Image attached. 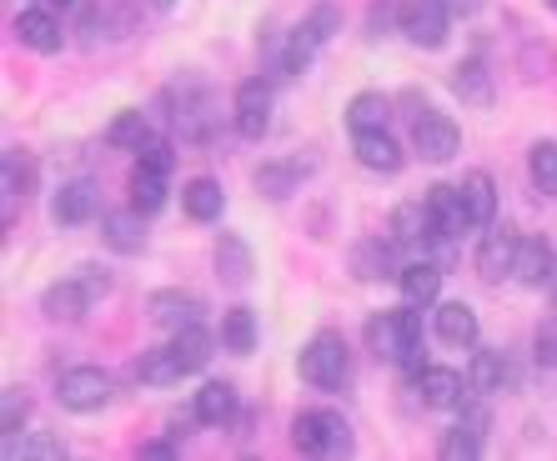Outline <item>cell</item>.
I'll return each instance as SVG.
<instances>
[{
    "mask_svg": "<svg viewBox=\"0 0 557 461\" xmlns=\"http://www.w3.org/2000/svg\"><path fill=\"white\" fill-rule=\"evenodd\" d=\"M106 291H111V276H106V271H96V266H81L76 276H65V282L46 286L40 311H46L51 321H81Z\"/></svg>",
    "mask_w": 557,
    "mask_h": 461,
    "instance_id": "cell-1",
    "label": "cell"
},
{
    "mask_svg": "<svg viewBox=\"0 0 557 461\" xmlns=\"http://www.w3.org/2000/svg\"><path fill=\"white\" fill-rule=\"evenodd\" d=\"M367 346L376 351V361H397L412 351V346H422V316H417V307L407 301L403 311H376L372 321H367Z\"/></svg>",
    "mask_w": 557,
    "mask_h": 461,
    "instance_id": "cell-2",
    "label": "cell"
},
{
    "mask_svg": "<svg viewBox=\"0 0 557 461\" xmlns=\"http://www.w3.org/2000/svg\"><path fill=\"white\" fill-rule=\"evenodd\" d=\"M292 447L307 457H347L351 451V426L337 411H301L292 422Z\"/></svg>",
    "mask_w": 557,
    "mask_h": 461,
    "instance_id": "cell-3",
    "label": "cell"
},
{
    "mask_svg": "<svg viewBox=\"0 0 557 461\" xmlns=\"http://www.w3.org/2000/svg\"><path fill=\"white\" fill-rule=\"evenodd\" d=\"M297 372H301V382L317 386V391H332V386L347 382V341H342V332L311 336L297 357Z\"/></svg>",
    "mask_w": 557,
    "mask_h": 461,
    "instance_id": "cell-4",
    "label": "cell"
},
{
    "mask_svg": "<svg viewBox=\"0 0 557 461\" xmlns=\"http://www.w3.org/2000/svg\"><path fill=\"white\" fill-rule=\"evenodd\" d=\"M403 36L422 51H442L453 36V5L447 0H407L403 5Z\"/></svg>",
    "mask_w": 557,
    "mask_h": 461,
    "instance_id": "cell-5",
    "label": "cell"
},
{
    "mask_svg": "<svg viewBox=\"0 0 557 461\" xmlns=\"http://www.w3.org/2000/svg\"><path fill=\"white\" fill-rule=\"evenodd\" d=\"M412 146L422 151V161L447 166V161L462 151V130H457L453 115H442V111H432V105H422V115L412 121Z\"/></svg>",
    "mask_w": 557,
    "mask_h": 461,
    "instance_id": "cell-6",
    "label": "cell"
},
{
    "mask_svg": "<svg viewBox=\"0 0 557 461\" xmlns=\"http://www.w3.org/2000/svg\"><path fill=\"white\" fill-rule=\"evenodd\" d=\"M111 376L101 372V366H71V372L61 376V386H55V397H61V407L65 411H101L106 401H111Z\"/></svg>",
    "mask_w": 557,
    "mask_h": 461,
    "instance_id": "cell-7",
    "label": "cell"
},
{
    "mask_svg": "<svg viewBox=\"0 0 557 461\" xmlns=\"http://www.w3.org/2000/svg\"><path fill=\"white\" fill-rule=\"evenodd\" d=\"M387 236L403 246V251H428V246L442 236L428 196H422V201H403V205H397V211H392V221H387Z\"/></svg>",
    "mask_w": 557,
    "mask_h": 461,
    "instance_id": "cell-8",
    "label": "cell"
},
{
    "mask_svg": "<svg viewBox=\"0 0 557 461\" xmlns=\"http://www.w3.org/2000/svg\"><path fill=\"white\" fill-rule=\"evenodd\" d=\"M267 130H272V86L261 76H251L236 86V136L261 141Z\"/></svg>",
    "mask_w": 557,
    "mask_h": 461,
    "instance_id": "cell-9",
    "label": "cell"
},
{
    "mask_svg": "<svg viewBox=\"0 0 557 461\" xmlns=\"http://www.w3.org/2000/svg\"><path fill=\"white\" fill-rule=\"evenodd\" d=\"M397 251H403V246L392 241V236L387 241H382V236H367V241L351 246V271H357L362 282H397L407 266Z\"/></svg>",
    "mask_w": 557,
    "mask_h": 461,
    "instance_id": "cell-10",
    "label": "cell"
},
{
    "mask_svg": "<svg viewBox=\"0 0 557 461\" xmlns=\"http://www.w3.org/2000/svg\"><path fill=\"white\" fill-rule=\"evenodd\" d=\"M11 30H15V40L26 46V51H36V55H55L65 46V30H61V21H55L51 11H40V5H30V11H21L11 21Z\"/></svg>",
    "mask_w": 557,
    "mask_h": 461,
    "instance_id": "cell-11",
    "label": "cell"
},
{
    "mask_svg": "<svg viewBox=\"0 0 557 461\" xmlns=\"http://www.w3.org/2000/svg\"><path fill=\"white\" fill-rule=\"evenodd\" d=\"M467 391H472V382H462V372H453V366H428L417 376V397L432 411H457L467 401Z\"/></svg>",
    "mask_w": 557,
    "mask_h": 461,
    "instance_id": "cell-12",
    "label": "cell"
},
{
    "mask_svg": "<svg viewBox=\"0 0 557 461\" xmlns=\"http://www.w3.org/2000/svg\"><path fill=\"white\" fill-rule=\"evenodd\" d=\"M428 205H432V216H437V226H442V236H447V241H457V236H467V230L478 226V221H472V211H467L462 186H447V180L428 186Z\"/></svg>",
    "mask_w": 557,
    "mask_h": 461,
    "instance_id": "cell-13",
    "label": "cell"
},
{
    "mask_svg": "<svg viewBox=\"0 0 557 461\" xmlns=\"http://www.w3.org/2000/svg\"><path fill=\"white\" fill-rule=\"evenodd\" d=\"M101 211V191L91 180H65L61 191L51 196V221L55 226H86Z\"/></svg>",
    "mask_w": 557,
    "mask_h": 461,
    "instance_id": "cell-14",
    "label": "cell"
},
{
    "mask_svg": "<svg viewBox=\"0 0 557 461\" xmlns=\"http://www.w3.org/2000/svg\"><path fill=\"white\" fill-rule=\"evenodd\" d=\"M146 316H151L156 326H166V332H182V326L201 321V296L176 291V286H166V291H151V301H146Z\"/></svg>",
    "mask_w": 557,
    "mask_h": 461,
    "instance_id": "cell-15",
    "label": "cell"
},
{
    "mask_svg": "<svg viewBox=\"0 0 557 461\" xmlns=\"http://www.w3.org/2000/svg\"><path fill=\"white\" fill-rule=\"evenodd\" d=\"M467 382H472V391H482V397H497V391H512V386H518V372H512L507 351L482 346L478 357H472V366H467Z\"/></svg>",
    "mask_w": 557,
    "mask_h": 461,
    "instance_id": "cell-16",
    "label": "cell"
},
{
    "mask_svg": "<svg viewBox=\"0 0 557 461\" xmlns=\"http://www.w3.org/2000/svg\"><path fill=\"white\" fill-rule=\"evenodd\" d=\"M351 151H357V161H362L367 171H382V176H397V171H403V146L387 136V126L351 130Z\"/></svg>",
    "mask_w": 557,
    "mask_h": 461,
    "instance_id": "cell-17",
    "label": "cell"
},
{
    "mask_svg": "<svg viewBox=\"0 0 557 461\" xmlns=\"http://www.w3.org/2000/svg\"><path fill=\"white\" fill-rule=\"evenodd\" d=\"M512 276H518L522 286L557 282V251L543 241V236H522V241H518V261H512Z\"/></svg>",
    "mask_w": 557,
    "mask_h": 461,
    "instance_id": "cell-18",
    "label": "cell"
},
{
    "mask_svg": "<svg viewBox=\"0 0 557 461\" xmlns=\"http://www.w3.org/2000/svg\"><path fill=\"white\" fill-rule=\"evenodd\" d=\"M518 230H487L478 246V271H482V282H503V276H512V261H518Z\"/></svg>",
    "mask_w": 557,
    "mask_h": 461,
    "instance_id": "cell-19",
    "label": "cell"
},
{
    "mask_svg": "<svg viewBox=\"0 0 557 461\" xmlns=\"http://www.w3.org/2000/svg\"><path fill=\"white\" fill-rule=\"evenodd\" d=\"M478 311L467 307V301H442L437 307V341L453 346V351H467V346H478Z\"/></svg>",
    "mask_w": 557,
    "mask_h": 461,
    "instance_id": "cell-20",
    "label": "cell"
},
{
    "mask_svg": "<svg viewBox=\"0 0 557 461\" xmlns=\"http://www.w3.org/2000/svg\"><path fill=\"white\" fill-rule=\"evenodd\" d=\"M101 236L111 251H121V257H136L146 246V211H111V216H101Z\"/></svg>",
    "mask_w": 557,
    "mask_h": 461,
    "instance_id": "cell-21",
    "label": "cell"
},
{
    "mask_svg": "<svg viewBox=\"0 0 557 461\" xmlns=\"http://www.w3.org/2000/svg\"><path fill=\"white\" fill-rule=\"evenodd\" d=\"M453 90L462 96V105H493V71L482 65V55H467L453 65Z\"/></svg>",
    "mask_w": 557,
    "mask_h": 461,
    "instance_id": "cell-22",
    "label": "cell"
},
{
    "mask_svg": "<svg viewBox=\"0 0 557 461\" xmlns=\"http://www.w3.org/2000/svg\"><path fill=\"white\" fill-rule=\"evenodd\" d=\"M397 286H403V301H412V307H432L442 291V266L437 261H407L403 276H397Z\"/></svg>",
    "mask_w": 557,
    "mask_h": 461,
    "instance_id": "cell-23",
    "label": "cell"
},
{
    "mask_svg": "<svg viewBox=\"0 0 557 461\" xmlns=\"http://www.w3.org/2000/svg\"><path fill=\"white\" fill-rule=\"evenodd\" d=\"M171 351H176V361H182V372L196 376L211 361V351H216V336H211L201 321H191V326H182V332L171 336Z\"/></svg>",
    "mask_w": 557,
    "mask_h": 461,
    "instance_id": "cell-24",
    "label": "cell"
},
{
    "mask_svg": "<svg viewBox=\"0 0 557 461\" xmlns=\"http://www.w3.org/2000/svg\"><path fill=\"white\" fill-rule=\"evenodd\" d=\"M191 416L207 426H226L236 416V386L232 382H207L191 401Z\"/></svg>",
    "mask_w": 557,
    "mask_h": 461,
    "instance_id": "cell-25",
    "label": "cell"
},
{
    "mask_svg": "<svg viewBox=\"0 0 557 461\" xmlns=\"http://www.w3.org/2000/svg\"><path fill=\"white\" fill-rule=\"evenodd\" d=\"M81 30H91V36H86L91 46H96V36H131V30H136V11L121 5V0H106V5H91V11H86Z\"/></svg>",
    "mask_w": 557,
    "mask_h": 461,
    "instance_id": "cell-26",
    "label": "cell"
},
{
    "mask_svg": "<svg viewBox=\"0 0 557 461\" xmlns=\"http://www.w3.org/2000/svg\"><path fill=\"white\" fill-rule=\"evenodd\" d=\"M182 205L191 221H221V211H226V196H221V186L211 176H196L182 186Z\"/></svg>",
    "mask_w": 557,
    "mask_h": 461,
    "instance_id": "cell-27",
    "label": "cell"
},
{
    "mask_svg": "<svg viewBox=\"0 0 557 461\" xmlns=\"http://www.w3.org/2000/svg\"><path fill=\"white\" fill-rule=\"evenodd\" d=\"M216 276L226 286H247L251 282V251H247L242 236H232V230L216 241Z\"/></svg>",
    "mask_w": 557,
    "mask_h": 461,
    "instance_id": "cell-28",
    "label": "cell"
},
{
    "mask_svg": "<svg viewBox=\"0 0 557 461\" xmlns=\"http://www.w3.org/2000/svg\"><path fill=\"white\" fill-rule=\"evenodd\" d=\"M392 115V101L382 96V90H357L347 101V126L351 130H382Z\"/></svg>",
    "mask_w": 557,
    "mask_h": 461,
    "instance_id": "cell-29",
    "label": "cell"
},
{
    "mask_svg": "<svg viewBox=\"0 0 557 461\" xmlns=\"http://www.w3.org/2000/svg\"><path fill=\"white\" fill-rule=\"evenodd\" d=\"M136 376H141L146 386H176L182 382V361H176V351L166 346H151V351H141V361H136Z\"/></svg>",
    "mask_w": 557,
    "mask_h": 461,
    "instance_id": "cell-30",
    "label": "cell"
},
{
    "mask_svg": "<svg viewBox=\"0 0 557 461\" xmlns=\"http://www.w3.org/2000/svg\"><path fill=\"white\" fill-rule=\"evenodd\" d=\"M221 346H226V351H236V357L257 351V311H251V307H232V311H226V316H221Z\"/></svg>",
    "mask_w": 557,
    "mask_h": 461,
    "instance_id": "cell-31",
    "label": "cell"
},
{
    "mask_svg": "<svg viewBox=\"0 0 557 461\" xmlns=\"http://www.w3.org/2000/svg\"><path fill=\"white\" fill-rule=\"evenodd\" d=\"M462 196H467V211H472V221L478 226H493L497 216V186L487 171H467L462 176Z\"/></svg>",
    "mask_w": 557,
    "mask_h": 461,
    "instance_id": "cell-32",
    "label": "cell"
},
{
    "mask_svg": "<svg viewBox=\"0 0 557 461\" xmlns=\"http://www.w3.org/2000/svg\"><path fill=\"white\" fill-rule=\"evenodd\" d=\"M131 205L146 211V216H156V211L166 205V171L136 166V176H131Z\"/></svg>",
    "mask_w": 557,
    "mask_h": 461,
    "instance_id": "cell-33",
    "label": "cell"
},
{
    "mask_svg": "<svg viewBox=\"0 0 557 461\" xmlns=\"http://www.w3.org/2000/svg\"><path fill=\"white\" fill-rule=\"evenodd\" d=\"M307 166H311V161H307ZM307 166H301V161H272V166H261L257 171V191H267L272 201H286V196L297 191V176Z\"/></svg>",
    "mask_w": 557,
    "mask_h": 461,
    "instance_id": "cell-34",
    "label": "cell"
},
{
    "mask_svg": "<svg viewBox=\"0 0 557 461\" xmlns=\"http://www.w3.org/2000/svg\"><path fill=\"white\" fill-rule=\"evenodd\" d=\"M151 136L146 126V111H121L111 126H106V146H116V151H136V146Z\"/></svg>",
    "mask_w": 557,
    "mask_h": 461,
    "instance_id": "cell-35",
    "label": "cell"
},
{
    "mask_svg": "<svg viewBox=\"0 0 557 461\" xmlns=\"http://www.w3.org/2000/svg\"><path fill=\"white\" fill-rule=\"evenodd\" d=\"M528 176L543 196H557V141H537L528 151Z\"/></svg>",
    "mask_w": 557,
    "mask_h": 461,
    "instance_id": "cell-36",
    "label": "cell"
},
{
    "mask_svg": "<svg viewBox=\"0 0 557 461\" xmlns=\"http://www.w3.org/2000/svg\"><path fill=\"white\" fill-rule=\"evenodd\" d=\"M301 30H307L317 46H326V40L342 30V5H332V0H322V5H311L307 21H301Z\"/></svg>",
    "mask_w": 557,
    "mask_h": 461,
    "instance_id": "cell-37",
    "label": "cell"
},
{
    "mask_svg": "<svg viewBox=\"0 0 557 461\" xmlns=\"http://www.w3.org/2000/svg\"><path fill=\"white\" fill-rule=\"evenodd\" d=\"M403 5L407 0H372V11H367V40H382L392 30H403Z\"/></svg>",
    "mask_w": 557,
    "mask_h": 461,
    "instance_id": "cell-38",
    "label": "cell"
},
{
    "mask_svg": "<svg viewBox=\"0 0 557 461\" xmlns=\"http://www.w3.org/2000/svg\"><path fill=\"white\" fill-rule=\"evenodd\" d=\"M437 457H442V461H472V457H482V436L467 432V426H453V432L442 436Z\"/></svg>",
    "mask_w": 557,
    "mask_h": 461,
    "instance_id": "cell-39",
    "label": "cell"
},
{
    "mask_svg": "<svg viewBox=\"0 0 557 461\" xmlns=\"http://www.w3.org/2000/svg\"><path fill=\"white\" fill-rule=\"evenodd\" d=\"M136 166H151V171H166L171 176V166H176V151H171V141L166 136H146L141 146H136Z\"/></svg>",
    "mask_w": 557,
    "mask_h": 461,
    "instance_id": "cell-40",
    "label": "cell"
},
{
    "mask_svg": "<svg viewBox=\"0 0 557 461\" xmlns=\"http://www.w3.org/2000/svg\"><path fill=\"white\" fill-rule=\"evenodd\" d=\"M11 457L61 461V457H65V441H61V436H51V432H36V436H26V441H21V447H11Z\"/></svg>",
    "mask_w": 557,
    "mask_h": 461,
    "instance_id": "cell-41",
    "label": "cell"
},
{
    "mask_svg": "<svg viewBox=\"0 0 557 461\" xmlns=\"http://www.w3.org/2000/svg\"><path fill=\"white\" fill-rule=\"evenodd\" d=\"M532 361H537L543 372H553V366H557V316H547L543 326H537V341H532Z\"/></svg>",
    "mask_w": 557,
    "mask_h": 461,
    "instance_id": "cell-42",
    "label": "cell"
},
{
    "mask_svg": "<svg viewBox=\"0 0 557 461\" xmlns=\"http://www.w3.org/2000/svg\"><path fill=\"white\" fill-rule=\"evenodd\" d=\"M26 411H30V401L21 397V391H5V407H0V432L15 436V432H21V422H26Z\"/></svg>",
    "mask_w": 557,
    "mask_h": 461,
    "instance_id": "cell-43",
    "label": "cell"
},
{
    "mask_svg": "<svg viewBox=\"0 0 557 461\" xmlns=\"http://www.w3.org/2000/svg\"><path fill=\"white\" fill-rule=\"evenodd\" d=\"M26 186H30V166L11 151L5 155V196H26Z\"/></svg>",
    "mask_w": 557,
    "mask_h": 461,
    "instance_id": "cell-44",
    "label": "cell"
},
{
    "mask_svg": "<svg viewBox=\"0 0 557 461\" xmlns=\"http://www.w3.org/2000/svg\"><path fill=\"white\" fill-rule=\"evenodd\" d=\"M553 61H557V55L547 51V46H528V51H522V71H528L532 80H537V76H553Z\"/></svg>",
    "mask_w": 557,
    "mask_h": 461,
    "instance_id": "cell-45",
    "label": "cell"
},
{
    "mask_svg": "<svg viewBox=\"0 0 557 461\" xmlns=\"http://www.w3.org/2000/svg\"><path fill=\"white\" fill-rule=\"evenodd\" d=\"M453 5V15H472V11H482V0H447Z\"/></svg>",
    "mask_w": 557,
    "mask_h": 461,
    "instance_id": "cell-46",
    "label": "cell"
},
{
    "mask_svg": "<svg viewBox=\"0 0 557 461\" xmlns=\"http://www.w3.org/2000/svg\"><path fill=\"white\" fill-rule=\"evenodd\" d=\"M146 5H151V11H171V5H176V0H146Z\"/></svg>",
    "mask_w": 557,
    "mask_h": 461,
    "instance_id": "cell-47",
    "label": "cell"
},
{
    "mask_svg": "<svg viewBox=\"0 0 557 461\" xmlns=\"http://www.w3.org/2000/svg\"><path fill=\"white\" fill-rule=\"evenodd\" d=\"M55 5H76V0H55Z\"/></svg>",
    "mask_w": 557,
    "mask_h": 461,
    "instance_id": "cell-48",
    "label": "cell"
},
{
    "mask_svg": "<svg viewBox=\"0 0 557 461\" xmlns=\"http://www.w3.org/2000/svg\"><path fill=\"white\" fill-rule=\"evenodd\" d=\"M553 307H557V282H553Z\"/></svg>",
    "mask_w": 557,
    "mask_h": 461,
    "instance_id": "cell-49",
    "label": "cell"
},
{
    "mask_svg": "<svg viewBox=\"0 0 557 461\" xmlns=\"http://www.w3.org/2000/svg\"><path fill=\"white\" fill-rule=\"evenodd\" d=\"M547 11H557V0H547Z\"/></svg>",
    "mask_w": 557,
    "mask_h": 461,
    "instance_id": "cell-50",
    "label": "cell"
}]
</instances>
